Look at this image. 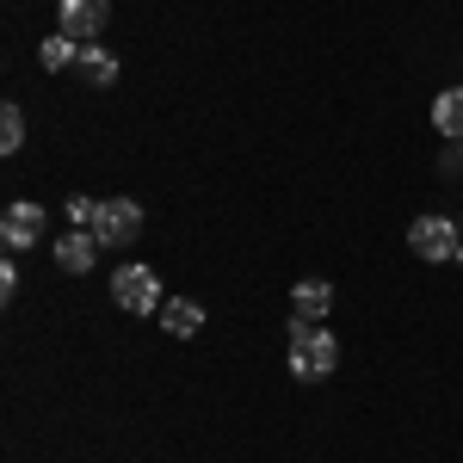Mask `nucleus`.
Returning <instances> with one entry per match:
<instances>
[{
	"label": "nucleus",
	"mask_w": 463,
	"mask_h": 463,
	"mask_svg": "<svg viewBox=\"0 0 463 463\" xmlns=\"http://www.w3.org/2000/svg\"><path fill=\"white\" fill-rule=\"evenodd\" d=\"M137 229H143V204H137V198H99V211H93L99 248H130Z\"/></svg>",
	"instance_id": "obj_2"
},
{
	"label": "nucleus",
	"mask_w": 463,
	"mask_h": 463,
	"mask_svg": "<svg viewBox=\"0 0 463 463\" xmlns=\"http://www.w3.org/2000/svg\"><path fill=\"white\" fill-rule=\"evenodd\" d=\"M458 229H463V222H458Z\"/></svg>",
	"instance_id": "obj_16"
},
{
	"label": "nucleus",
	"mask_w": 463,
	"mask_h": 463,
	"mask_svg": "<svg viewBox=\"0 0 463 463\" xmlns=\"http://www.w3.org/2000/svg\"><path fill=\"white\" fill-rule=\"evenodd\" d=\"M0 148H6V155L25 148V111L19 106H0Z\"/></svg>",
	"instance_id": "obj_13"
},
{
	"label": "nucleus",
	"mask_w": 463,
	"mask_h": 463,
	"mask_svg": "<svg viewBox=\"0 0 463 463\" xmlns=\"http://www.w3.org/2000/svg\"><path fill=\"white\" fill-rule=\"evenodd\" d=\"M111 19V0H56V32L74 43H93Z\"/></svg>",
	"instance_id": "obj_5"
},
{
	"label": "nucleus",
	"mask_w": 463,
	"mask_h": 463,
	"mask_svg": "<svg viewBox=\"0 0 463 463\" xmlns=\"http://www.w3.org/2000/svg\"><path fill=\"white\" fill-rule=\"evenodd\" d=\"M161 327L179 334V340H192V334L204 327V309H198L192 297H167V303H161Z\"/></svg>",
	"instance_id": "obj_9"
},
{
	"label": "nucleus",
	"mask_w": 463,
	"mask_h": 463,
	"mask_svg": "<svg viewBox=\"0 0 463 463\" xmlns=\"http://www.w3.org/2000/svg\"><path fill=\"white\" fill-rule=\"evenodd\" d=\"M13 290H19V266L6 260V266H0V297H13Z\"/></svg>",
	"instance_id": "obj_15"
},
{
	"label": "nucleus",
	"mask_w": 463,
	"mask_h": 463,
	"mask_svg": "<svg viewBox=\"0 0 463 463\" xmlns=\"http://www.w3.org/2000/svg\"><path fill=\"white\" fill-rule=\"evenodd\" d=\"M111 297H118V309H130V316H161V279L148 272V266H118V279H111Z\"/></svg>",
	"instance_id": "obj_3"
},
{
	"label": "nucleus",
	"mask_w": 463,
	"mask_h": 463,
	"mask_svg": "<svg viewBox=\"0 0 463 463\" xmlns=\"http://www.w3.org/2000/svg\"><path fill=\"white\" fill-rule=\"evenodd\" d=\"M74 69H80L87 87H111V80H118V56L99 50V43H80V62H74Z\"/></svg>",
	"instance_id": "obj_11"
},
{
	"label": "nucleus",
	"mask_w": 463,
	"mask_h": 463,
	"mask_svg": "<svg viewBox=\"0 0 463 463\" xmlns=\"http://www.w3.org/2000/svg\"><path fill=\"white\" fill-rule=\"evenodd\" d=\"M0 235H6V248H32L37 235H43V204H32V198H19V204H6V216H0Z\"/></svg>",
	"instance_id": "obj_6"
},
{
	"label": "nucleus",
	"mask_w": 463,
	"mask_h": 463,
	"mask_svg": "<svg viewBox=\"0 0 463 463\" xmlns=\"http://www.w3.org/2000/svg\"><path fill=\"white\" fill-rule=\"evenodd\" d=\"M334 309V285H321V279H303V285L290 290V321H321Z\"/></svg>",
	"instance_id": "obj_8"
},
{
	"label": "nucleus",
	"mask_w": 463,
	"mask_h": 463,
	"mask_svg": "<svg viewBox=\"0 0 463 463\" xmlns=\"http://www.w3.org/2000/svg\"><path fill=\"white\" fill-rule=\"evenodd\" d=\"M93 260H99V235H93V229L56 235V266H62V272H93Z\"/></svg>",
	"instance_id": "obj_7"
},
{
	"label": "nucleus",
	"mask_w": 463,
	"mask_h": 463,
	"mask_svg": "<svg viewBox=\"0 0 463 463\" xmlns=\"http://www.w3.org/2000/svg\"><path fill=\"white\" fill-rule=\"evenodd\" d=\"M93 211H99V198H69V216H74V229H93Z\"/></svg>",
	"instance_id": "obj_14"
},
{
	"label": "nucleus",
	"mask_w": 463,
	"mask_h": 463,
	"mask_svg": "<svg viewBox=\"0 0 463 463\" xmlns=\"http://www.w3.org/2000/svg\"><path fill=\"white\" fill-rule=\"evenodd\" d=\"M290 377L297 383H321V377H334V364H340V340L321 327V321H290Z\"/></svg>",
	"instance_id": "obj_1"
},
{
	"label": "nucleus",
	"mask_w": 463,
	"mask_h": 463,
	"mask_svg": "<svg viewBox=\"0 0 463 463\" xmlns=\"http://www.w3.org/2000/svg\"><path fill=\"white\" fill-rule=\"evenodd\" d=\"M432 130L451 137V143H463V87H445V93L432 99Z\"/></svg>",
	"instance_id": "obj_10"
},
{
	"label": "nucleus",
	"mask_w": 463,
	"mask_h": 463,
	"mask_svg": "<svg viewBox=\"0 0 463 463\" xmlns=\"http://www.w3.org/2000/svg\"><path fill=\"white\" fill-rule=\"evenodd\" d=\"M37 56H43V69L50 74H62V69H74V62H80V43H74V37H43V50H37Z\"/></svg>",
	"instance_id": "obj_12"
},
{
	"label": "nucleus",
	"mask_w": 463,
	"mask_h": 463,
	"mask_svg": "<svg viewBox=\"0 0 463 463\" xmlns=\"http://www.w3.org/2000/svg\"><path fill=\"white\" fill-rule=\"evenodd\" d=\"M408 248L420 253V260H458V248H463V229L458 222H445V216H414L408 222Z\"/></svg>",
	"instance_id": "obj_4"
}]
</instances>
